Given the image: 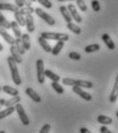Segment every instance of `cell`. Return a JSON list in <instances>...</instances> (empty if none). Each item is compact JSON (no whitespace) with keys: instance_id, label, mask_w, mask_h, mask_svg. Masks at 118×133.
<instances>
[{"instance_id":"obj_1","label":"cell","mask_w":118,"mask_h":133,"mask_svg":"<svg viewBox=\"0 0 118 133\" xmlns=\"http://www.w3.org/2000/svg\"><path fill=\"white\" fill-rule=\"evenodd\" d=\"M7 63H8L9 69H10V75H11V79H13L14 83L17 86H20L22 84V79H21V76H20V73H18V70H17V63L11 57V55H9L7 57Z\"/></svg>"},{"instance_id":"obj_2","label":"cell","mask_w":118,"mask_h":133,"mask_svg":"<svg viewBox=\"0 0 118 133\" xmlns=\"http://www.w3.org/2000/svg\"><path fill=\"white\" fill-rule=\"evenodd\" d=\"M45 40H57V41H67L69 40V35L65 33H55V32H42L41 36Z\"/></svg>"},{"instance_id":"obj_3","label":"cell","mask_w":118,"mask_h":133,"mask_svg":"<svg viewBox=\"0 0 118 133\" xmlns=\"http://www.w3.org/2000/svg\"><path fill=\"white\" fill-rule=\"evenodd\" d=\"M36 71H37V81L38 83L43 84L45 81V76H44V63L41 58L37 59L36 62Z\"/></svg>"},{"instance_id":"obj_4","label":"cell","mask_w":118,"mask_h":133,"mask_svg":"<svg viewBox=\"0 0 118 133\" xmlns=\"http://www.w3.org/2000/svg\"><path fill=\"white\" fill-rule=\"evenodd\" d=\"M34 12H35L39 17H41L47 25H49V26H54V25H55V21H54V18L51 17V16H49L47 12L43 11V9L37 7V8H35Z\"/></svg>"},{"instance_id":"obj_5","label":"cell","mask_w":118,"mask_h":133,"mask_svg":"<svg viewBox=\"0 0 118 133\" xmlns=\"http://www.w3.org/2000/svg\"><path fill=\"white\" fill-rule=\"evenodd\" d=\"M15 108H16V111H17V115H18V118H20L22 124L25 125V126H28V125L30 124V120H29V118H28L26 112H25V110H24V107L18 102V103H17V104L15 105Z\"/></svg>"},{"instance_id":"obj_6","label":"cell","mask_w":118,"mask_h":133,"mask_svg":"<svg viewBox=\"0 0 118 133\" xmlns=\"http://www.w3.org/2000/svg\"><path fill=\"white\" fill-rule=\"evenodd\" d=\"M67 9L70 12V16L72 17V19H74L77 24H80L82 22V17H80V15L78 14V11L76 9V6L74 4H69L67 6Z\"/></svg>"},{"instance_id":"obj_7","label":"cell","mask_w":118,"mask_h":133,"mask_svg":"<svg viewBox=\"0 0 118 133\" xmlns=\"http://www.w3.org/2000/svg\"><path fill=\"white\" fill-rule=\"evenodd\" d=\"M73 91H74L76 94H78L82 99L86 100V101H90V100L92 99L91 94H89L88 92L84 91L82 88H80V87H78V86H73Z\"/></svg>"},{"instance_id":"obj_8","label":"cell","mask_w":118,"mask_h":133,"mask_svg":"<svg viewBox=\"0 0 118 133\" xmlns=\"http://www.w3.org/2000/svg\"><path fill=\"white\" fill-rule=\"evenodd\" d=\"M25 26L27 27V31L29 33H33L35 31V24H34V18L32 15L25 16Z\"/></svg>"},{"instance_id":"obj_9","label":"cell","mask_w":118,"mask_h":133,"mask_svg":"<svg viewBox=\"0 0 118 133\" xmlns=\"http://www.w3.org/2000/svg\"><path fill=\"white\" fill-rule=\"evenodd\" d=\"M0 35L2 36V38H3V39H4L8 44H10V45H15L16 39H15L14 37H11L9 34L7 33L6 29H5V28H3L1 25H0Z\"/></svg>"},{"instance_id":"obj_10","label":"cell","mask_w":118,"mask_h":133,"mask_svg":"<svg viewBox=\"0 0 118 133\" xmlns=\"http://www.w3.org/2000/svg\"><path fill=\"white\" fill-rule=\"evenodd\" d=\"M25 92H26V94L31 98L32 100H34L35 102H40L41 101V97H40V95L34 90L33 88H30V87H28V88H26L25 89Z\"/></svg>"},{"instance_id":"obj_11","label":"cell","mask_w":118,"mask_h":133,"mask_svg":"<svg viewBox=\"0 0 118 133\" xmlns=\"http://www.w3.org/2000/svg\"><path fill=\"white\" fill-rule=\"evenodd\" d=\"M102 40L104 41V43L106 44V46L109 48V50H114L115 49V43L112 41V39H111V37L109 36V34H103L102 35Z\"/></svg>"},{"instance_id":"obj_12","label":"cell","mask_w":118,"mask_h":133,"mask_svg":"<svg viewBox=\"0 0 118 133\" xmlns=\"http://www.w3.org/2000/svg\"><path fill=\"white\" fill-rule=\"evenodd\" d=\"M10 53H11V57L15 59V62L17 63V64H21L22 62H23V58H22V55H21V53L17 51V49L16 48V46L15 45H11L10 46Z\"/></svg>"},{"instance_id":"obj_13","label":"cell","mask_w":118,"mask_h":133,"mask_svg":"<svg viewBox=\"0 0 118 133\" xmlns=\"http://www.w3.org/2000/svg\"><path fill=\"white\" fill-rule=\"evenodd\" d=\"M21 42H22L25 50H29L31 48V39H30L29 34H22Z\"/></svg>"},{"instance_id":"obj_14","label":"cell","mask_w":118,"mask_h":133,"mask_svg":"<svg viewBox=\"0 0 118 133\" xmlns=\"http://www.w3.org/2000/svg\"><path fill=\"white\" fill-rule=\"evenodd\" d=\"M1 90L3 92H5L6 94L10 95V96H17V95H18V90L16 89V88H14V87L8 86V85H4L3 87H1Z\"/></svg>"},{"instance_id":"obj_15","label":"cell","mask_w":118,"mask_h":133,"mask_svg":"<svg viewBox=\"0 0 118 133\" xmlns=\"http://www.w3.org/2000/svg\"><path fill=\"white\" fill-rule=\"evenodd\" d=\"M17 9H18V7L17 5H14V4H10V3H0V10L16 12Z\"/></svg>"},{"instance_id":"obj_16","label":"cell","mask_w":118,"mask_h":133,"mask_svg":"<svg viewBox=\"0 0 118 133\" xmlns=\"http://www.w3.org/2000/svg\"><path fill=\"white\" fill-rule=\"evenodd\" d=\"M117 96H118V77L115 80V83H114V86H113V89H112V92L110 94V101L111 102H115L117 100Z\"/></svg>"},{"instance_id":"obj_17","label":"cell","mask_w":118,"mask_h":133,"mask_svg":"<svg viewBox=\"0 0 118 133\" xmlns=\"http://www.w3.org/2000/svg\"><path fill=\"white\" fill-rule=\"evenodd\" d=\"M75 86H78L80 88H87V89H90L92 88L94 84L91 83L90 81H87V80H76L75 81Z\"/></svg>"},{"instance_id":"obj_18","label":"cell","mask_w":118,"mask_h":133,"mask_svg":"<svg viewBox=\"0 0 118 133\" xmlns=\"http://www.w3.org/2000/svg\"><path fill=\"white\" fill-rule=\"evenodd\" d=\"M44 76L47 77L48 79H51L52 82H59L61 77L59 75H57L55 73L51 72V70H44Z\"/></svg>"},{"instance_id":"obj_19","label":"cell","mask_w":118,"mask_h":133,"mask_svg":"<svg viewBox=\"0 0 118 133\" xmlns=\"http://www.w3.org/2000/svg\"><path fill=\"white\" fill-rule=\"evenodd\" d=\"M64 44H65V42L64 41H58L57 42V44L51 48V54L52 55H58V54H60V52H61V50L63 49V47H64Z\"/></svg>"},{"instance_id":"obj_20","label":"cell","mask_w":118,"mask_h":133,"mask_svg":"<svg viewBox=\"0 0 118 133\" xmlns=\"http://www.w3.org/2000/svg\"><path fill=\"white\" fill-rule=\"evenodd\" d=\"M15 111H16V108H15V107H8V108H6L5 110L0 111V120H2V119H4V118H6V117L10 116Z\"/></svg>"},{"instance_id":"obj_21","label":"cell","mask_w":118,"mask_h":133,"mask_svg":"<svg viewBox=\"0 0 118 133\" xmlns=\"http://www.w3.org/2000/svg\"><path fill=\"white\" fill-rule=\"evenodd\" d=\"M38 42H39L40 46L43 48V50H44L45 52H51V46L48 44L47 40H45V39L42 38V37H39V38H38Z\"/></svg>"},{"instance_id":"obj_22","label":"cell","mask_w":118,"mask_h":133,"mask_svg":"<svg viewBox=\"0 0 118 133\" xmlns=\"http://www.w3.org/2000/svg\"><path fill=\"white\" fill-rule=\"evenodd\" d=\"M60 12L62 14V16L64 17V19L67 22V23H70V22H72V17L70 16V12H69V10L67 9V7L66 6H60Z\"/></svg>"},{"instance_id":"obj_23","label":"cell","mask_w":118,"mask_h":133,"mask_svg":"<svg viewBox=\"0 0 118 133\" xmlns=\"http://www.w3.org/2000/svg\"><path fill=\"white\" fill-rule=\"evenodd\" d=\"M97 120H98V122H99L100 124H103V125H110V124L113 123L112 118H110V117H108V116H104V115L98 116Z\"/></svg>"},{"instance_id":"obj_24","label":"cell","mask_w":118,"mask_h":133,"mask_svg":"<svg viewBox=\"0 0 118 133\" xmlns=\"http://www.w3.org/2000/svg\"><path fill=\"white\" fill-rule=\"evenodd\" d=\"M67 28L71 31V32H73L74 34H76V35L81 34V28H80L79 26H77L76 24L72 23V22L67 23Z\"/></svg>"},{"instance_id":"obj_25","label":"cell","mask_w":118,"mask_h":133,"mask_svg":"<svg viewBox=\"0 0 118 133\" xmlns=\"http://www.w3.org/2000/svg\"><path fill=\"white\" fill-rule=\"evenodd\" d=\"M21 101V97L20 95H17V96H13V98L10 99H6L5 103H4V107L5 108H8V107H15L17 103H18Z\"/></svg>"},{"instance_id":"obj_26","label":"cell","mask_w":118,"mask_h":133,"mask_svg":"<svg viewBox=\"0 0 118 133\" xmlns=\"http://www.w3.org/2000/svg\"><path fill=\"white\" fill-rule=\"evenodd\" d=\"M15 14V17H16V22L17 23L18 26H25V16L22 15V12L20 11V9H17Z\"/></svg>"},{"instance_id":"obj_27","label":"cell","mask_w":118,"mask_h":133,"mask_svg":"<svg viewBox=\"0 0 118 133\" xmlns=\"http://www.w3.org/2000/svg\"><path fill=\"white\" fill-rule=\"evenodd\" d=\"M10 29L14 31V33L16 35V38H21L22 37V31H21L17 22H11L10 23Z\"/></svg>"},{"instance_id":"obj_28","label":"cell","mask_w":118,"mask_h":133,"mask_svg":"<svg viewBox=\"0 0 118 133\" xmlns=\"http://www.w3.org/2000/svg\"><path fill=\"white\" fill-rule=\"evenodd\" d=\"M100 49H101V46L99 44H97V43H94V44L87 45L84 48V51L86 53H91V52H96V51H98Z\"/></svg>"},{"instance_id":"obj_29","label":"cell","mask_w":118,"mask_h":133,"mask_svg":"<svg viewBox=\"0 0 118 133\" xmlns=\"http://www.w3.org/2000/svg\"><path fill=\"white\" fill-rule=\"evenodd\" d=\"M15 46L17 49V51L21 53V55H24L26 53V50L24 48L22 42H21V38H16V42H15Z\"/></svg>"},{"instance_id":"obj_30","label":"cell","mask_w":118,"mask_h":133,"mask_svg":"<svg viewBox=\"0 0 118 133\" xmlns=\"http://www.w3.org/2000/svg\"><path fill=\"white\" fill-rule=\"evenodd\" d=\"M0 25L3 27V28H5L6 30L7 29H10V23L5 18V17L2 15V12H1V10H0Z\"/></svg>"},{"instance_id":"obj_31","label":"cell","mask_w":118,"mask_h":133,"mask_svg":"<svg viewBox=\"0 0 118 133\" xmlns=\"http://www.w3.org/2000/svg\"><path fill=\"white\" fill-rule=\"evenodd\" d=\"M20 9V11L22 12V15L23 16H27V15H32L34 12V9L32 6H25V7H21V8H18Z\"/></svg>"},{"instance_id":"obj_32","label":"cell","mask_w":118,"mask_h":133,"mask_svg":"<svg viewBox=\"0 0 118 133\" xmlns=\"http://www.w3.org/2000/svg\"><path fill=\"white\" fill-rule=\"evenodd\" d=\"M51 87H52V89H53L57 93H59V94H63V93H64V88L60 85V83H58V82H52V83H51Z\"/></svg>"},{"instance_id":"obj_33","label":"cell","mask_w":118,"mask_h":133,"mask_svg":"<svg viewBox=\"0 0 118 133\" xmlns=\"http://www.w3.org/2000/svg\"><path fill=\"white\" fill-rule=\"evenodd\" d=\"M76 4H77L78 8H79L81 11L85 12V11L87 10V6H86V4L84 3L83 0H76Z\"/></svg>"},{"instance_id":"obj_34","label":"cell","mask_w":118,"mask_h":133,"mask_svg":"<svg viewBox=\"0 0 118 133\" xmlns=\"http://www.w3.org/2000/svg\"><path fill=\"white\" fill-rule=\"evenodd\" d=\"M75 81L76 79H71V78H64L62 80V83L67 86H75Z\"/></svg>"},{"instance_id":"obj_35","label":"cell","mask_w":118,"mask_h":133,"mask_svg":"<svg viewBox=\"0 0 118 133\" xmlns=\"http://www.w3.org/2000/svg\"><path fill=\"white\" fill-rule=\"evenodd\" d=\"M91 7H92V9L96 12H98V11L101 10V4H100V2L98 0H92L91 1Z\"/></svg>"},{"instance_id":"obj_36","label":"cell","mask_w":118,"mask_h":133,"mask_svg":"<svg viewBox=\"0 0 118 133\" xmlns=\"http://www.w3.org/2000/svg\"><path fill=\"white\" fill-rule=\"evenodd\" d=\"M69 58L74 59V61H79L81 58V55H80V53H78L76 51H71L69 53Z\"/></svg>"},{"instance_id":"obj_37","label":"cell","mask_w":118,"mask_h":133,"mask_svg":"<svg viewBox=\"0 0 118 133\" xmlns=\"http://www.w3.org/2000/svg\"><path fill=\"white\" fill-rule=\"evenodd\" d=\"M41 5H43L45 8H51L52 7V3L49 0H37Z\"/></svg>"},{"instance_id":"obj_38","label":"cell","mask_w":118,"mask_h":133,"mask_svg":"<svg viewBox=\"0 0 118 133\" xmlns=\"http://www.w3.org/2000/svg\"><path fill=\"white\" fill-rule=\"evenodd\" d=\"M51 128V124H45V125H43V127L40 129L39 133H49Z\"/></svg>"},{"instance_id":"obj_39","label":"cell","mask_w":118,"mask_h":133,"mask_svg":"<svg viewBox=\"0 0 118 133\" xmlns=\"http://www.w3.org/2000/svg\"><path fill=\"white\" fill-rule=\"evenodd\" d=\"M100 132L101 133H112L107 127H106V125H104V126H102L101 128H100Z\"/></svg>"},{"instance_id":"obj_40","label":"cell","mask_w":118,"mask_h":133,"mask_svg":"<svg viewBox=\"0 0 118 133\" xmlns=\"http://www.w3.org/2000/svg\"><path fill=\"white\" fill-rule=\"evenodd\" d=\"M15 1H16V5H17L18 8H21V7H23V6H24V4H23L22 0H15Z\"/></svg>"},{"instance_id":"obj_41","label":"cell","mask_w":118,"mask_h":133,"mask_svg":"<svg viewBox=\"0 0 118 133\" xmlns=\"http://www.w3.org/2000/svg\"><path fill=\"white\" fill-rule=\"evenodd\" d=\"M79 132L80 133H91L87 128H85V127H82V128H80V130H79Z\"/></svg>"},{"instance_id":"obj_42","label":"cell","mask_w":118,"mask_h":133,"mask_svg":"<svg viewBox=\"0 0 118 133\" xmlns=\"http://www.w3.org/2000/svg\"><path fill=\"white\" fill-rule=\"evenodd\" d=\"M5 101H6L5 98H0V110H1V108H2V107H4Z\"/></svg>"},{"instance_id":"obj_43","label":"cell","mask_w":118,"mask_h":133,"mask_svg":"<svg viewBox=\"0 0 118 133\" xmlns=\"http://www.w3.org/2000/svg\"><path fill=\"white\" fill-rule=\"evenodd\" d=\"M0 51H3V46H2L1 43H0Z\"/></svg>"},{"instance_id":"obj_44","label":"cell","mask_w":118,"mask_h":133,"mask_svg":"<svg viewBox=\"0 0 118 133\" xmlns=\"http://www.w3.org/2000/svg\"><path fill=\"white\" fill-rule=\"evenodd\" d=\"M58 1H62V2H64V1H73V0H58Z\"/></svg>"},{"instance_id":"obj_45","label":"cell","mask_w":118,"mask_h":133,"mask_svg":"<svg viewBox=\"0 0 118 133\" xmlns=\"http://www.w3.org/2000/svg\"><path fill=\"white\" fill-rule=\"evenodd\" d=\"M0 133H5V131H0Z\"/></svg>"},{"instance_id":"obj_46","label":"cell","mask_w":118,"mask_h":133,"mask_svg":"<svg viewBox=\"0 0 118 133\" xmlns=\"http://www.w3.org/2000/svg\"><path fill=\"white\" fill-rule=\"evenodd\" d=\"M31 1H32V2H35V1H37V0H31Z\"/></svg>"},{"instance_id":"obj_47","label":"cell","mask_w":118,"mask_h":133,"mask_svg":"<svg viewBox=\"0 0 118 133\" xmlns=\"http://www.w3.org/2000/svg\"><path fill=\"white\" fill-rule=\"evenodd\" d=\"M0 91H1V86H0Z\"/></svg>"}]
</instances>
